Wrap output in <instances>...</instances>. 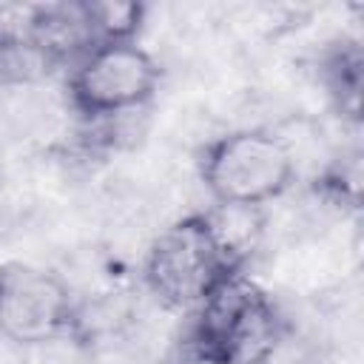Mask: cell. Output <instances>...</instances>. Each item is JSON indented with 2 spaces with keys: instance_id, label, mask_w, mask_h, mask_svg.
Wrapping results in <instances>:
<instances>
[{
  "instance_id": "ba28073f",
  "label": "cell",
  "mask_w": 364,
  "mask_h": 364,
  "mask_svg": "<svg viewBox=\"0 0 364 364\" xmlns=\"http://www.w3.org/2000/svg\"><path fill=\"white\" fill-rule=\"evenodd\" d=\"M82 6L94 46L139 40V31L148 17V6L136 0H82Z\"/></svg>"
},
{
  "instance_id": "6da1fadb",
  "label": "cell",
  "mask_w": 364,
  "mask_h": 364,
  "mask_svg": "<svg viewBox=\"0 0 364 364\" xmlns=\"http://www.w3.org/2000/svg\"><path fill=\"white\" fill-rule=\"evenodd\" d=\"M242 273V256L210 213H185L148 247L142 282L168 310H196L219 284Z\"/></svg>"
},
{
  "instance_id": "30bf717a",
  "label": "cell",
  "mask_w": 364,
  "mask_h": 364,
  "mask_svg": "<svg viewBox=\"0 0 364 364\" xmlns=\"http://www.w3.org/2000/svg\"><path fill=\"white\" fill-rule=\"evenodd\" d=\"M168 364H228V361H225L222 353L188 321V324L182 327V333L176 336V341L171 344Z\"/></svg>"
},
{
  "instance_id": "277c9868",
  "label": "cell",
  "mask_w": 364,
  "mask_h": 364,
  "mask_svg": "<svg viewBox=\"0 0 364 364\" xmlns=\"http://www.w3.org/2000/svg\"><path fill=\"white\" fill-rule=\"evenodd\" d=\"M228 364H264L284 338L276 301L245 273L219 284L188 318Z\"/></svg>"
},
{
  "instance_id": "9c48e42d",
  "label": "cell",
  "mask_w": 364,
  "mask_h": 364,
  "mask_svg": "<svg viewBox=\"0 0 364 364\" xmlns=\"http://www.w3.org/2000/svg\"><path fill=\"white\" fill-rule=\"evenodd\" d=\"M316 193L341 208V210H355L358 208V196H361V162L358 156H338L336 162H330L318 176H316Z\"/></svg>"
},
{
  "instance_id": "7a4b0ae2",
  "label": "cell",
  "mask_w": 364,
  "mask_h": 364,
  "mask_svg": "<svg viewBox=\"0 0 364 364\" xmlns=\"http://www.w3.org/2000/svg\"><path fill=\"white\" fill-rule=\"evenodd\" d=\"M199 179L208 196L228 210L262 208L296 182L290 145L267 128H236L199 151Z\"/></svg>"
},
{
  "instance_id": "5b68a950",
  "label": "cell",
  "mask_w": 364,
  "mask_h": 364,
  "mask_svg": "<svg viewBox=\"0 0 364 364\" xmlns=\"http://www.w3.org/2000/svg\"><path fill=\"white\" fill-rule=\"evenodd\" d=\"M80 316L68 282L31 262L0 264V338L40 347L74 333Z\"/></svg>"
},
{
  "instance_id": "3957f363",
  "label": "cell",
  "mask_w": 364,
  "mask_h": 364,
  "mask_svg": "<svg viewBox=\"0 0 364 364\" xmlns=\"http://www.w3.org/2000/svg\"><path fill=\"white\" fill-rule=\"evenodd\" d=\"M162 68L139 43H102L85 51L65 80L68 105L91 125L142 111L159 91Z\"/></svg>"
},
{
  "instance_id": "8992f818",
  "label": "cell",
  "mask_w": 364,
  "mask_h": 364,
  "mask_svg": "<svg viewBox=\"0 0 364 364\" xmlns=\"http://www.w3.org/2000/svg\"><path fill=\"white\" fill-rule=\"evenodd\" d=\"M318 82L336 108V114L353 125L361 122V88H364V54L353 37H338L318 57Z\"/></svg>"
},
{
  "instance_id": "52a82bcc",
  "label": "cell",
  "mask_w": 364,
  "mask_h": 364,
  "mask_svg": "<svg viewBox=\"0 0 364 364\" xmlns=\"http://www.w3.org/2000/svg\"><path fill=\"white\" fill-rule=\"evenodd\" d=\"M60 71L57 60L28 28L23 11L0 17V82L3 85H34Z\"/></svg>"
}]
</instances>
